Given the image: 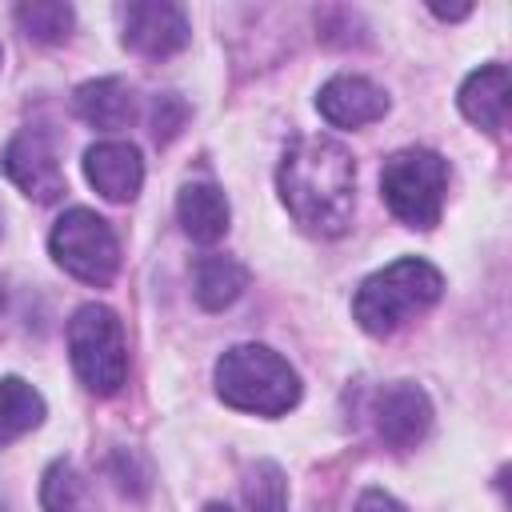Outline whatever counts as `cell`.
<instances>
[{
    "instance_id": "6da1fadb",
    "label": "cell",
    "mask_w": 512,
    "mask_h": 512,
    "mask_svg": "<svg viewBox=\"0 0 512 512\" xmlns=\"http://www.w3.org/2000/svg\"><path fill=\"white\" fill-rule=\"evenodd\" d=\"M276 188L300 228L340 236L356 208V160L332 136H300L280 156Z\"/></svg>"
},
{
    "instance_id": "7a4b0ae2",
    "label": "cell",
    "mask_w": 512,
    "mask_h": 512,
    "mask_svg": "<svg viewBox=\"0 0 512 512\" xmlns=\"http://www.w3.org/2000/svg\"><path fill=\"white\" fill-rule=\"evenodd\" d=\"M444 292V276L420 260V256H404L392 260L388 268L372 272L356 296H352V316L368 336H392L396 328H404L408 320H416L420 312H428Z\"/></svg>"
},
{
    "instance_id": "3957f363",
    "label": "cell",
    "mask_w": 512,
    "mask_h": 512,
    "mask_svg": "<svg viewBox=\"0 0 512 512\" xmlns=\"http://www.w3.org/2000/svg\"><path fill=\"white\" fill-rule=\"evenodd\" d=\"M216 396L236 412L284 416L300 404V376L268 344H232L216 360Z\"/></svg>"
},
{
    "instance_id": "277c9868",
    "label": "cell",
    "mask_w": 512,
    "mask_h": 512,
    "mask_svg": "<svg viewBox=\"0 0 512 512\" xmlns=\"http://www.w3.org/2000/svg\"><path fill=\"white\" fill-rule=\"evenodd\" d=\"M448 192V160L432 148H400L380 168V196L408 228H436Z\"/></svg>"
},
{
    "instance_id": "5b68a950",
    "label": "cell",
    "mask_w": 512,
    "mask_h": 512,
    "mask_svg": "<svg viewBox=\"0 0 512 512\" xmlns=\"http://www.w3.org/2000/svg\"><path fill=\"white\" fill-rule=\"evenodd\" d=\"M68 356L80 384L96 396H112L128 380L124 324L108 304H84L68 320Z\"/></svg>"
},
{
    "instance_id": "8992f818",
    "label": "cell",
    "mask_w": 512,
    "mask_h": 512,
    "mask_svg": "<svg viewBox=\"0 0 512 512\" xmlns=\"http://www.w3.org/2000/svg\"><path fill=\"white\" fill-rule=\"evenodd\" d=\"M48 248H52V260L92 284V288H104L112 284L116 268H120V244H116V232L104 216H96L92 208H68L56 224H52V236H48Z\"/></svg>"
},
{
    "instance_id": "52a82bcc",
    "label": "cell",
    "mask_w": 512,
    "mask_h": 512,
    "mask_svg": "<svg viewBox=\"0 0 512 512\" xmlns=\"http://www.w3.org/2000/svg\"><path fill=\"white\" fill-rule=\"evenodd\" d=\"M0 168L4 176L36 204H52L60 200L64 192V168H60V156H56V140L48 128H20L8 144H4V156H0Z\"/></svg>"
},
{
    "instance_id": "ba28073f",
    "label": "cell",
    "mask_w": 512,
    "mask_h": 512,
    "mask_svg": "<svg viewBox=\"0 0 512 512\" xmlns=\"http://www.w3.org/2000/svg\"><path fill=\"white\" fill-rule=\"evenodd\" d=\"M368 416H372L376 436H380L388 448L404 452V448H416V444L428 436V428H432V400H428V392H424L420 384H412V380H392V384H384V388L372 396Z\"/></svg>"
},
{
    "instance_id": "9c48e42d",
    "label": "cell",
    "mask_w": 512,
    "mask_h": 512,
    "mask_svg": "<svg viewBox=\"0 0 512 512\" xmlns=\"http://www.w3.org/2000/svg\"><path fill=\"white\" fill-rule=\"evenodd\" d=\"M192 28L184 8L168 4V0H140V4H124L120 8V40L128 52L160 60L172 56L188 44Z\"/></svg>"
},
{
    "instance_id": "30bf717a",
    "label": "cell",
    "mask_w": 512,
    "mask_h": 512,
    "mask_svg": "<svg viewBox=\"0 0 512 512\" xmlns=\"http://www.w3.org/2000/svg\"><path fill=\"white\" fill-rule=\"evenodd\" d=\"M84 176L88 184L112 200V204H128L140 196L144 188V160L140 148L128 140H100L84 152Z\"/></svg>"
},
{
    "instance_id": "8fae6325",
    "label": "cell",
    "mask_w": 512,
    "mask_h": 512,
    "mask_svg": "<svg viewBox=\"0 0 512 512\" xmlns=\"http://www.w3.org/2000/svg\"><path fill=\"white\" fill-rule=\"evenodd\" d=\"M316 108L328 124L336 128H364V124H376L384 120L388 112V92L380 84H372L368 76H352V72H340L332 76L320 92H316Z\"/></svg>"
},
{
    "instance_id": "7c38bea8",
    "label": "cell",
    "mask_w": 512,
    "mask_h": 512,
    "mask_svg": "<svg viewBox=\"0 0 512 512\" xmlns=\"http://www.w3.org/2000/svg\"><path fill=\"white\" fill-rule=\"evenodd\" d=\"M508 92H512V80H508V68L504 64H484L476 68L464 84H460V112L484 128L488 136H500L504 124H508Z\"/></svg>"
},
{
    "instance_id": "4fadbf2b",
    "label": "cell",
    "mask_w": 512,
    "mask_h": 512,
    "mask_svg": "<svg viewBox=\"0 0 512 512\" xmlns=\"http://www.w3.org/2000/svg\"><path fill=\"white\" fill-rule=\"evenodd\" d=\"M72 108H76V116L84 124L104 128V132H116V128H128L132 124V116H136V92L120 76H100V80H88V84L76 88Z\"/></svg>"
},
{
    "instance_id": "5bb4252c",
    "label": "cell",
    "mask_w": 512,
    "mask_h": 512,
    "mask_svg": "<svg viewBox=\"0 0 512 512\" xmlns=\"http://www.w3.org/2000/svg\"><path fill=\"white\" fill-rule=\"evenodd\" d=\"M176 216H180V228L196 244H216L228 232V200H224V192L216 184H204V180L180 188Z\"/></svg>"
},
{
    "instance_id": "9a60e30c",
    "label": "cell",
    "mask_w": 512,
    "mask_h": 512,
    "mask_svg": "<svg viewBox=\"0 0 512 512\" xmlns=\"http://www.w3.org/2000/svg\"><path fill=\"white\" fill-rule=\"evenodd\" d=\"M44 412H48V404L28 380L4 376L0 380V448H8L12 440L28 436L32 428H40Z\"/></svg>"
},
{
    "instance_id": "2e32d148",
    "label": "cell",
    "mask_w": 512,
    "mask_h": 512,
    "mask_svg": "<svg viewBox=\"0 0 512 512\" xmlns=\"http://www.w3.org/2000/svg\"><path fill=\"white\" fill-rule=\"evenodd\" d=\"M244 288H248V268L236 264L232 256H216L212 252V256H200L196 260V300H200V308L220 312Z\"/></svg>"
},
{
    "instance_id": "e0dca14e",
    "label": "cell",
    "mask_w": 512,
    "mask_h": 512,
    "mask_svg": "<svg viewBox=\"0 0 512 512\" xmlns=\"http://www.w3.org/2000/svg\"><path fill=\"white\" fill-rule=\"evenodd\" d=\"M40 504H44V512H100L88 476L72 460L48 464V472L40 480Z\"/></svg>"
},
{
    "instance_id": "ac0fdd59",
    "label": "cell",
    "mask_w": 512,
    "mask_h": 512,
    "mask_svg": "<svg viewBox=\"0 0 512 512\" xmlns=\"http://www.w3.org/2000/svg\"><path fill=\"white\" fill-rule=\"evenodd\" d=\"M16 24L28 40L36 44H56L68 36L72 28V8L60 4V0H32V4H20L16 8Z\"/></svg>"
},
{
    "instance_id": "d6986e66",
    "label": "cell",
    "mask_w": 512,
    "mask_h": 512,
    "mask_svg": "<svg viewBox=\"0 0 512 512\" xmlns=\"http://www.w3.org/2000/svg\"><path fill=\"white\" fill-rule=\"evenodd\" d=\"M244 504H248V512H284L288 484H284V472L272 460H256L244 472Z\"/></svg>"
},
{
    "instance_id": "ffe728a7",
    "label": "cell",
    "mask_w": 512,
    "mask_h": 512,
    "mask_svg": "<svg viewBox=\"0 0 512 512\" xmlns=\"http://www.w3.org/2000/svg\"><path fill=\"white\" fill-rule=\"evenodd\" d=\"M352 512H408L396 496H388V492H380V488H368V492H360V500H356V508Z\"/></svg>"
},
{
    "instance_id": "44dd1931",
    "label": "cell",
    "mask_w": 512,
    "mask_h": 512,
    "mask_svg": "<svg viewBox=\"0 0 512 512\" xmlns=\"http://www.w3.org/2000/svg\"><path fill=\"white\" fill-rule=\"evenodd\" d=\"M204 512H232L228 504H220V500H212V504H204Z\"/></svg>"
},
{
    "instance_id": "7402d4cb",
    "label": "cell",
    "mask_w": 512,
    "mask_h": 512,
    "mask_svg": "<svg viewBox=\"0 0 512 512\" xmlns=\"http://www.w3.org/2000/svg\"><path fill=\"white\" fill-rule=\"evenodd\" d=\"M0 308H4V284H0Z\"/></svg>"
},
{
    "instance_id": "603a6c76",
    "label": "cell",
    "mask_w": 512,
    "mask_h": 512,
    "mask_svg": "<svg viewBox=\"0 0 512 512\" xmlns=\"http://www.w3.org/2000/svg\"><path fill=\"white\" fill-rule=\"evenodd\" d=\"M0 60H4V52H0Z\"/></svg>"
}]
</instances>
